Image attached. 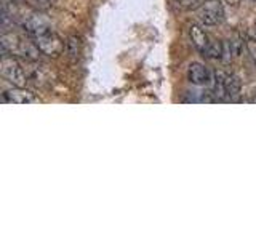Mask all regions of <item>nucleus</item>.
<instances>
[{
    "mask_svg": "<svg viewBox=\"0 0 256 240\" xmlns=\"http://www.w3.org/2000/svg\"><path fill=\"white\" fill-rule=\"evenodd\" d=\"M0 45H2V52L10 53L13 56H20V58H24L28 61H37L40 53H42L34 44V40H28L20 34H14V32L4 34L2 38H0Z\"/></svg>",
    "mask_w": 256,
    "mask_h": 240,
    "instance_id": "1",
    "label": "nucleus"
},
{
    "mask_svg": "<svg viewBox=\"0 0 256 240\" xmlns=\"http://www.w3.org/2000/svg\"><path fill=\"white\" fill-rule=\"evenodd\" d=\"M0 76L14 86H24L28 82V76L24 72L21 62L13 54L5 52L2 54V60H0Z\"/></svg>",
    "mask_w": 256,
    "mask_h": 240,
    "instance_id": "2",
    "label": "nucleus"
},
{
    "mask_svg": "<svg viewBox=\"0 0 256 240\" xmlns=\"http://www.w3.org/2000/svg\"><path fill=\"white\" fill-rule=\"evenodd\" d=\"M30 38L34 40V44L38 46V50L46 56H53V58H56V56H60L64 52V42L58 34H54L52 28L46 30H42L40 34L30 37Z\"/></svg>",
    "mask_w": 256,
    "mask_h": 240,
    "instance_id": "3",
    "label": "nucleus"
},
{
    "mask_svg": "<svg viewBox=\"0 0 256 240\" xmlns=\"http://www.w3.org/2000/svg\"><path fill=\"white\" fill-rule=\"evenodd\" d=\"M197 16L205 26H216L224 18V8L220 0H205L197 6Z\"/></svg>",
    "mask_w": 256,
    "mask_h": 240,
    "instance_id": "4",
    "label": "nucleus"
},
{
    "mask_svg": "<svg viewBox=\"0 0 256 240\" xmlns=\"http://www.w3.org/2000/svg\"><path fill=\"white\" fill-rule=\"evenodd\" d=\"M189 34H190V40H192V44H194V46L204 56H206L208 52H210L212 44H213L210 40V37L206 36V32L200 26H197V24H192L190 29H189Z\"/></svg>",
    "mask_w": 256,
    "mask_h": 240,
    "instance_id": "5",
    "label": "nucleus"
},
{
    "mask_svg": "<svg viewBox=\"0 0 256 240\" xmlns=\"http://www.w3.org/2000/svg\"><path fill=\"white\" fill-rule=\"evenodd\" d=\"M4 98L6 102L12 104H32V102H40V100L34 93H30L28 90H24L22 86H16L14 90L5 92Z\"/></svg>",
    "mask_w": 256,
    "mask_h": 240,
    "instance_id": "6",
    "label": "nucleus"
},
{
    "mask_svg": "<svg viewBox=\"0 0 256 240\" xmlns=\"http://www.w3.org/2000/svg\"><path fill=\"white\" fill-rule=\"evenodd\" d=\"M188 76H189V80L194 85H198V86H204V85H208L210 84V72L208 69L204 66V64L200 62H192L189 66V70H188Z\"/></svg>",
    "mask_w": 256,
    "mask_h": 240,
    "instance_id": "7",
    "label": "nucleus"
},
{
    "mask_svg": "<svg viewBox=\"0 0 256 240\" xmlns=\"http://www.w3.org/2000/svg\"><path fill=\"white\" fill-rule=\"evenodd\" d=\"M224 90H226V100L236 102L238 101L240 92H242V84L240 78L234 74H226V82H224Z\"/></svg>",
    "mask_w": 256,
    "mask_h": 240,
    "instance_id": "8",
    "label": "nucleus"
},
{
    "mask_svg": "<svg viewBox=\"0 0 256 240\" xmlns=\"http://www.w3.org/2000/svg\"><path fill=\"white\" fill-rule=\"evenodd\" d=\"M224 82H226V74H224V72H221V70H218V72H216V76H214V92H213V94L218 100H224V98H226Z\"/></svg>",
    "mask_w": 256,
    "mask_h": 240,
    "instance_id": "9",
    "label": "nucleus"
},
{
    "mask_svg": "<svg viewBox=\"0 0 256 240\" xmlns=\"http://www.w3.org/2000/svg\"><path fill=\"white\" fill-rule=\"evenodd\" d=\"M24 5L34 8V10L44 12L50 8V0H24Z\"/></svg>",
    "mask_w": 256,
    "mask_h": 240,
    "instance_id": "10",
    "label": "nucleus"
},
{
    "mask_svg": "<svg viewBox=\"0 0 256 240\" xmlns=\"http://www.w3.org/2000/svg\"><path fill=\"white\" fill-rule=\"evenodd\" d=\"M246 48H248V52H250L252 54V58L256 64V40H248L246 42Z\"/></svg>",
    "mask_w": 256,
    "mask_h": 240,
    "instance_id": "11",
    "label": "nucleus"
},
{
    "mask_svg": "<svg viewBox=\"0 0 256 240\" xmlns=\"http://www.w3.org/2000/svg\"><path fill=\"white\" fill-rule=\"evenodd\" d=\"M180 4L182 8H188V10H192V8H197L198 0H180Z\"/></svg>",
    "mask_w": 256,
    "mask_h": 240,
    "instance_id": "12",
    "label": "nucleus"
},
{
    "mask_svg": "<svg viewBox=\"0 0 256 240\" xmlns=\"http://www.w3.org/2000/svg\"><path fill=\"white\" fill-rule=\"evenodd\" d=\"M228 5H230V6H237L238 4H240V0H224Z\"/></svg>",
    "mask_w": 256,
    "mask_h": 240,
    "instance_id": "13",
    "label": "nucleus"
},
{
    "mask_svg": "<svg viewBox=\"0 0 256 240\" xmlns=\"http://www.w3.org/2000/svg\"><path fill=\"white\" fill-rule=\"evenodd\" d=\"M2 2H4V4H14L16 0H2Z\"/></svg>",
    "mask_w": 256,
    "mask_h": 240,
    "instance_id": "14",
    "label": "nucleus"
},
{
    "mask_svg": "<svg viewBox=\"0 0 256 240\" xmlns=\"http://www.w3.org/2000/svg\"><path fill=\"white\" fill-rule=\"evenodd\" d=\"M252 102H253V104H256V94H254L253 98H252Z\"/></svg>",
    "mask_w": 256,
    "mask_h": 240,
    "instance_id": "15",
    "label": "nucleus"
},
{
    "mask_svg": "<svg viewBox=\"0 0 256 240\" xmlns=\"http://www.w3.org/2000/svg\"><path fill=\"white\" fill-rule=\"evenodd\" d=\"M253 30H254V38H256V22H254V28H253Z\"/></svg>",
    "mask_w": 256,
    "mask_h": 240,
    "instance_id": "16",
    "label": "nucleus"
},
{
    "mask_svg": "<svg viewBox=\"0 0 256 240\" xmlns=\"http://www.w3.org/2000/svg\"><path fill=\"white\" fill-rule=\"evenodd\" d=\"M254 2H256V0H254Z\"/></svg>",
    "mask_w": 256,
    "mask_h": 240,
    "instance_id": "17",
    "label": "nucleus"
}]
</instances>
